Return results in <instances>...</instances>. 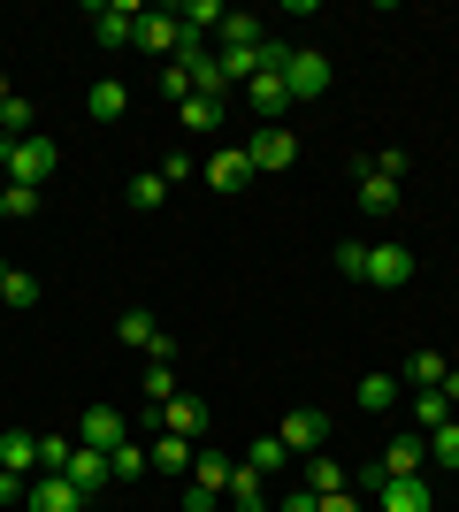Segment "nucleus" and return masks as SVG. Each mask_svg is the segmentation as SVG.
<instances>
[{
  "instance_id": "1",
  "label": "nucleus",
  "mask_w": 459,
  "mask_h": 512,
  "mask_svg": "<svg viewBox=\"0 0 459 512\" xmlns=\"http://www.w3.org/2000/svg\"><path fill=\"white\" fill-rule=\"evenodd\" d=\"M54 161H62V153H54V138H39V130L16 138V146H0V169H8V184H23V192H46Z\"/></svg>"
},
{
  "instance_id": "2",
  "label": "nucleus",
  "mask_w": 459,
  "mask_h": 512,
  "mask_svg": "<svg viewBox=\"0 0 459 512\" xmlns=\"http://www.w3.org/2000/svg\"><path fill=\"white\" fill-rule=\"evenodd\" d=\"M245 161H253V176H276V169L299 161V138H291L284 123H261L253 138H245Z\"/></svg>"
},
{
  "instance_id": "3",
  "label": "nucleus",
  "mask_w": 459,
  "mask_h": 512,
  "mask_svg": "<svg viewBox=\"0 0 459 512\" xmlns=\"http://www.w3.org/2000/svg\"><path fill=\"white\" fill-rule=\"evenodd\" d=\"M284 85H291V100H322L329 92V54L322 46H291L284 54Z\"/></svg>"
},
{
  "instance_id": "4",
  "label": "nucleus",
  "mask_w": 459,
  "mask_h": 512,
  "mask_svg": "<svg viewBox=\"0 0 459 512\" xmlns=\"http://www.w3.org/2000/svg\"><path fill=\"white\" fill-rule=\"evenodd\" d=\"M138 46L161 54V62H176V54H184V16H176V8H146V16H138Z\"/></svg>"
},
{
  "instance_id": "5",
  "label": "nucleus",
  "mask_w": 459,
  "mask_h": 512,
  "mask_svg": "<svg viewBox=\"0 0 459 512\" xmlns=\"http://www.w3.org/2000/svg\"><path fill=\"white\" fill-rule=\"evenodd\" d=\"M138 16H146V8H131V0H108V8H92V39L108 46H138Z\"/></svg>"
},
{
  "instance_id": "6",
  "label": "nucleus",
  "mask_w": 459,
  "mask_h": 512,
  "mask_svg": "<svg viewBox=\"0 0 459 512\" xmlns=\"http://www.w3.org/2000/svg\"><path fill=\"white\" fill-rule=\"evenodd\" d=\"M62 482H69L77 497L108 490V451H92V444H69V459H62Z\"/></svg>"
},
{
  "instance_id": "7",
  "label": "nucleus",
  "mask_w": 459,
  "mask_h": 512,
  "mask_svg": "<svg viewBox=\"0 0 459 512\" xmlns=\"http://www.w3.org/2000/svg\"><path fill=\"white\" fill-rule=\"evenodd\" d=\"M368 283L375 291H406L414 283V253L406 245H368Z\"/></svg>"
},
{
  "instance_id": "8",
  "label": "nucleus",
  "mask_w": 459,
  "mask_h": 512,
  "mask_svg": "<svg viewBox=\"0 0 459 512\" xmlns=\"http://www.w3.org/2000/svg\"><path fill=\"white\" fill-rule=\"evenodd\" d=\"M452 413H459V375H444L437 390H414V428H421V436H429V428H444Z\"/></svg>"
},
{
  "instance_id": "9",
  "label": "nucleus",
  "mask_w": 459,
  "mask_h": 512,
  "mask_svg": "<svg viewBox=\"0 0 459 512\" xmlns=\"http://www.w3.org/2000/svg\"><path fill=\"white\" fill-rule=\"evenodd\" d=\"M77 444L115 451V444H131V428H123V413H115V406H85V421H77Z\"/></svg>"
},
{
  "instance_id": "10",
  "label": "nucleus",
  "mask_w": 459,
  "mask_h": 512,
  "mask_svg": "<svg viewBox=\"0 0 459 512\" xmlns=\"http://www.w3.org/2000/svg\"><path fill=\"white\" fill-rule=\"evenodd\" d=\"M276 436H284V451H306V459H314V451L329 444V421L314 406H299V413H284V428H276Z\"/></svg>"
},
{
  "instance_id": "11",
  "label": "nucleus",
  "mask_w": 459,
  "mask_h": 512,
  "mask_svg": "<svg viewBox=\"0 0 459 512\" xmlns=\"http://www.w3.org/2000/svg\"><path fill=\"white\" fill-rule=\"evenodd\" d=\"M245 100H253V115H261V123H284V107H291V85H284V69H261V77L245 85Z\"/></svg>"
},
{
  "instance_id": "12",
  "label": "nucleus",
  "mask_w": 459,
  "mask_h": 512,
  "mask_svg": "<svg viewBox=\"0 0 459 512\" xmlns=\"http://www.w3.org/2000/svg\"><path fill=\"white\" fill-rule=\"evenodd\" d=\"M161 428H169V436H184V444H199V436H207V406H199V398H184V390H176L169 406H161Z\"/></svg>"
},
{
  "instance_id": "13",
  "label": "nucleus",
  "mask_w": 459,
  "mask_h": 512,
  "mask_svg": "<svg viewBox=\"0 0 459 512\" xmlns=\"http://www.w3.org/2000/svg\"><path fill=\"white\" fill-rule=\"evenodd\" d=\"M222 497H230V505H238V512H276V505H268V482H261V474H253V467H245V459H238V467H230V482H222Z\"/></svg>"
},
{
  "instance_id": "14",
  "label": "nucleus",
  "mask_w": 459,
  "mask_h": 512,
  "mask_svg": "<svg viewBox=\"0 0 459 512\" xmlns=\"http://www.w3.org/2000/svg\"><path fill=\"white\" fill-rule=\"evenodd\" d=\"M207 184H215V192H245V184H253V161H245V146H222L215 161H207Z\"/></svg>"
},
{
  "instance_id": "15",
  "label": "nucleus",
  "mask_w": 459,
  "mask_h": 512,
  "mask_svg": "<svg viewBox=\"0 0 459 512\" xmlns=\"http://www.w3.org/2000/svg\"><path fill=\"white\" fill-rule=\"evenodd\" d=\"M146 459H153V474H192L199 444H184V436H169V428H161V436L146 444Z\"/></svg>"
},
{
  "instance_id": "16",
  "label": "nucleus",
  "mask_w": 459,
  "mask_h": 512,
  "mask_svg": "<svg viewBox=\"0 0 459 512\" xmlns=\"http://www.w3.org/2000/svg\"><path fill=\"white\" fill-rule=\"evenodd\" d=\"M85 505V497L69 490L62 474H39V482H31V497H23V512H77Z\"/></svg>"
},
{
  "instance_id": "17",
  "label": "nucleus",
  "mask_w": 459,
  "mask_h": 512,
  "mask_svg": "<svg viewBox=\"0 0 459 512\" xmlns=\"http://www.w3.org/2000/svg\"><path fill=\"white\" fill-rule=\"evenodd\" d=\"M375 497H383V512H437V490H429L421 474H414V482H383Z\"/></svg>"
},
{
  "instance_id": "18",
  "label": "nucleus",
  "mask_w": 459,
  "mask_h": 512,
  "mask_svg": "<svg viewBox=\"0 0 459 512\" xmlns=\"http://www.w3.org/2000/svg\"><path fill=\"white\" fill-rule=\"evenodd\" d=\"M123 107H131V92L115 85V77H100V85L85 92V115H92V123H123Z\"/></svg>"
},
{
  "instance_id": "19",
  "label": "nucleus",
  "mask_w": 459,
  "mask_h": 512,
  "mask_svg": "<svg viewBox=\"0 0 459 512\" xmlns=\"http://www.w3.org/2000/svg\"><path fill=\"white\" fill-rule=\"evenodd\" d=\"M452 367H444V352H414V360L398 367V390H437Z\"/></svg>"
},
{
  "instance_id": "20",
  "label": "nucleus",
  "mask_w": 459,
  "mask_h": 512,
  "mask_svg": "<svg viewBox=\"0 0 459 512\" xmlns=\"http://www.w3.org/2000/svg\"><path fill=\"white\" fill-rule=\"evenodd\" d=\"M0 467L31 474V467H39V436H31V428H8V436H0Z\"/></svg>"
},
{
  "instance_id": "21",
  "label": "nucleus",
  "mask_w": 459,
  "mask_h": 512,
  "mask_svg": "<svg viewBox=\"0 0 459 512\" xmlns=\"http://www.w3.org/2000/svg\"><path fill=\"white\" fill-rule=\"evenodd\" d=\"M0 306H16V314H23V306H39V276H23L16 260H0Z\"/></svg>"
},
{
  "instance_id": "22",
  "label": "nucleus",
  "mask_w": 459,
  "mask_h": 512,
  "mask_svg": "<svg viewBox=\"0 0 459 512\" xmlns=\"http://www.w3.org/2000/svg\"><path fill=\"white\" fill-rule=\"evenodd\" d=\"M176 115H184V130H192V138H215V130H222V100H207V92H192Z\"/></svg>"
},
{
  "instance_id": "23",
  "label": "nucleus",
  "mask_w": 459,
  "mask_h": 512,
  "mask_svg": "<svg viewBox=\"0 0 459 512\" xmlns=\"http://www.w3.org/2000/svg\"><path fill=\"white\" fill-rule=\"evenodd\" d=\"M352 398H360V413H383V406H398L406 390H398V375H360V390H352Z\"/></svg>"
},
{
  "instance_id": "24",
  "label": "nucleus",
  "mask_w": 459,
  "mask_h": 512,
  "mask_svg": "<svg viewBox=\"0 0 459 512\" xmlns=\"http://www.w3.org/2000/svg\"><path fill=\"white\" fill-rule=\"evenodd\" d=\"M176 16H184V39H207V31H222V16H230V8H215V0H184Z\"/></svg>"
},
{
  "instance_id": "25",
  "label": "nucleus",
  "mask_w": 459,
  "mask_h": 512,
  "mask_svg": "<svg viewBox=\"0 0 459 512\" xmlns=\"http://www.w3.org/2000/svg\"><path fill=\"white\" fill-rule=\"evenodd\" d=\"M306 490H314V497H329V490H352V482H345V467H337L329 451H314V459H306Z\"/></svg>"
},
{
  "instance_id": "26",
  "label": "nucleus",
  "mask_w": 459,
  "mask_h": 512,
  "mask_svg": "<svg viewBox=\"0 0 459 512\" xmlns=\"http://www.w3.org/2000/svg\"><path fill=\"white\" fill-rule=\"evenodd\" d=\"M284 459H291V451H284V436H253V444H245V467L261 474V482H268L276 467H284Z\"/></svg>"
},
{
  "instance_id": "27",
  "label": "nucleus",
  "mask_w": 459,
  "mask_h": 512,
  "mask_svg": "<svg viewBox=\"0 0 459 512\" xmlns=\"http://www.w3.org/2000/svg\"><path fill=\"white\" fill-rule=\"evenodd\" d=\"M360 207H368V214H398V184H391V176H360Z\"/></svg>"
},
{
  "instance_id": "28",
  "label": "nucleus",
  "mask_w": 459,
  "mask_h": 512,
  "mask_svg": "<svg viewBox=\"0 0 459 512\" xmlns=\"http://www.w3.org/2000/svg\"><path fill=\"white\" fill-rule=\"evenodd\" d=\"M108 474H115V482H138V474H153L146 444H115V451H108Z\"/></svg>"
},
{
  "instance_id": "29",
  "label": "nucleus",
  "mask_w": 459,
  "mask_h": 512,
  "mask_svg": "<svg viewBox=\"0 0 459 512\" xmlns=\"http://www.w3.org/2000/svg\"><path fill=\"white\" fill-rule=\"evenodd\" d=\"M230 467H238V459H222V451H199V459H192V482H199V490H215V497H222Z\"/></svg>"
},
{
  "instance_id": "30",
  "label": "nucleus",
  "mask_w": 459,
  "mask_h": 512,
  "mask_svg": "<svg viewBox=\"0 0 459 512\" xmlns=\"http://www.w3.org/2000/svg\"><path fill=\"white\" fill-rule=\"evenodd\" d=\"M215 46H261V16H222Z\"/></svg>"
},
{
  "instance_id": "31",
  "label": "nucleus",
  "mask_w": 459,
  "mask_h": 512,
  "mask_svg": "<svg viewBox=\"0 0 459 512\" xmlns=\"http://www.w3.org/2000/svg\"><path fill=\"white\" fill-rule=\"evenodd\" d=\"M123 199H131V207H161V199H169V176H161V169L131 176V192H123Z\"/></svg>"
},
{
  "instance_id": "32",
  "label": "nucleus",
  "mask_w": 459,
  "mask_h": 512,
  "mask_svg": "<svg viewBox=\"0 0 459 512\" xmlns=\"http://www.w3.org/2000/svg\"><path fill=\"white\" fill-rule=\"evenodd\" d=\"M0 130H8V146H16V138H31V100H23V92H8V107H0Z\"/></svg>"
},
{
  "instance_id": "33",
  "label": "nucleus",
  "mask_w": 459,
  "mask_h": 512,
  "mask_svg": "<svg viewBox=\"0 0 459 512\" xmlns=\"http://www.w3.org/2000/svg\"><path fill=\"white\" fill-rule=\"evenodd\" d=\"M429 459H437V467H459V421L429 428Z\"/></svg>"
},
{
  "instance_id": "34",
  "label": "nucleus",
  "mask_w": 459,
  "mask_h": 512,
  "mask_svg": "<svg viewBox=\"0 0 459 512\" xmlns=\"http://www.w3.org/2000/svg\"><path fill=\"white\" fill-rule=\"evenodd\" d=\"M337 268H345L352 283H368V245H360V237H345V245H337Z\"/></svg>"
},
{
  "instance_id": "35",
  "label": "nucleus",
  "mask_w": 459,
  "mask_h": 512,
  "mask_svg": "<svg viewBox=\"0 0 459 512\" xmlns=\"http://www.w3.org/2000/svg\"><path fill=\"white\" fill-rule=\"evenodd\" d=\"M161 92L184 107V100H192V69H184V62H161Z\"/></svg>"
},
{
  "instance_id": "36",
  "label": "nucleus",
  "mask_w": 459,
  "mask_h": 512,
  "mask_svg": "<svg viewBox=\"0 0 459 512\" xmlns=\"http://www.w3.org/2000/svg\"><path fill=\"white\" fill-rule=\"evenodd\" d=\"M39 207V192H23V184H0V222H16V214Z\"/></svg>"
},
{
  "instance_id": "37",
  "label": "nucleus",
  "mask_w": 459,
  "mask_h": 512,
  "mask_svg": "<svg viewBox=\"0 0 459 512\" xmlns=\"http://www.w3.org/2000/svg\"><path fill=\"white\" fill-rule=\"evenodd\" d=\"M368 169H375V176H391V184H398V176H406V146H375V161H368Z\"/></svg>"
},
{
  "instance_id": "38",
  "label": "nucleus",
  "mask_w": 459,
  "mask_h": 512,
  "mask_svg": "<svg viewBox=\"0 0 459 512\" xmlns=\"http://www.w3.org/2000/svg\"><path fill=\"white\" fill-rule=\"evenodd\" d=\"M146 398H153V406H169V398H176V375H169V367H146Z\"/></svg>"
},
{
  "instance_id": "39",
  "label": "nucleus",
  "mask_w": 459,
  "mask_h": 512,
  "mask_svg": "<svg viewBox=\"0 0 459 512\" xmlns=\"http://www.w3.org/2000/svg\"><path fill=\"white\" fill-rule=\"evenodd\" d=\"M23 497H31V482H23V474H8V467H0V505H23Z\"/></svg>"
},
{
  "instance_id": "40",
  "label": "nucleus",
  "mask_w": 459,
  "mask_h": 512,
  "mask_svg": "<svg viewBox=\"0 0 459 512\" xmlns=\"http://www.w3.org/2000/svg\"><path fill=\"white\" fill-rule=\"evenodd\" d=\"M215 505H222L215 490H199V482H184V512H215Z\"/></svg>"
},
{
  "instance_id": "41",
  "label": "nucleus",
  "mask_w": 459,
  "mask_h": 512,
  "mask_svg": "<svg viewBox=\"0 0 459 512\" xmlns=\"http://www.w3.org/2000/svg\"><path fill=\"white\" fill-rule=\"evenodd\" d=\"M322 512H360V490H329V497H322Z\"/></svg>"
},
{
  "instance_id": "42",
  "label": "nucleus",
  "mask_w": 459,
  "mask_h": 512,
  "mask_svg": "<svg viewBox=\"0 0 459 512\" xmlns=\"http://www.w3.org/2000/svg\"><path fill=\"white\" fill-rule=\"evenodd\" d=\"M276 512H322V497H314V490H291V497H284Z\"/></svg>"
},
{
  "instance_id": "43",
  "label": "nucleus",
  "mask_w": 459,
  "mask_h": 512,
  "mask_svg": "<svg viewBox=\"0 0 459 512\" xmlns=\"http://www.w3.org/2000/svg\"><path fill=\"white\" fill-rule=\"evenodd\" d=\"M0 107H8V69H0Z\"/></svg>"
},
{
  "instance_id": "44",
  "label": "nucleus",
  "mask_w": 459,
  "mask_h": 512,
  "mask_svg": "<svg viewBox=\"0 0 459 512\" xmlns=\"http://www.w3.org/2000/svg\"><path fill=\"white\" fill-rule=\"evenodd\" d=\"M0 184H8V169H0Z\"/></svg>"
}]
</instances>
